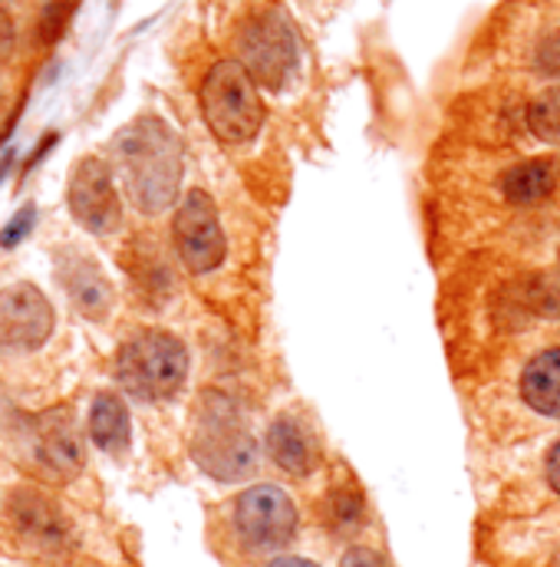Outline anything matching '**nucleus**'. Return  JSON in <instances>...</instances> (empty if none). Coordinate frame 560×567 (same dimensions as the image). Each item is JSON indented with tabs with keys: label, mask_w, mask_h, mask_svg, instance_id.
Returning a JSON list of instances; mask_svg holds the SVG:
<instances>
[{
	"label": "nucleus",
	"mask_w": 560,
	"mask_h": 567,
	"mask_svg": "<svg viewBox=\"0 0 560 567\" xmlns=\"http://www.w3.org/2000/svg\"><path fill=\"white\" fill-rule=\"evenodd\" d=\"M113 162L129 202L142 215H158L182 192L185 152L175 130L158 116H139L113 140Z\"/></svg>",
	"instance_id": "obj_1"
},
{
	"label": "nucleus",
	"mask_w": 560,
	"mask_h": 567,
	"mask_svg": "<svg viewBox=\"0 0 560 567\" xmlns=\"http://www.w3.org/2000/svg\"><path fill=\"white\" fill-rule=\"evenodd\" d=\"M188 452L195 465L218 482H238L258 465V442L248 420L241 406L221 390H205L198 396Z\"/></svg>",
	"instance_id": "obj_2"
},
{
	"label": "nucleus",
	"mask_w": 560,
	"mask_h": 567,
	"mask_svg": "<svg viewBox=\"0 0 560 567\" xmlns=\"http://www.w3.org/2000/svg\"><path fill=\"white\" fill-rule=\"evenodd\" d=\"M198 103L208 130L228 145L251 142L265 126L261 86L238 60H221L208 70Z\"/></svg>",
	"instance_id": "obj_3"
},
{
	"label": "nucleus",
	"mask_w": 560,
	"mask_h": 567,
	"mask_svg": "<svg viewBox=\"0 0 560 567\" xmlns=\"http://www.w3.org/2000/svg\"><path fill=\"white\" fill-rule=\"evenodd\" d=\"M188 350L168 330H142L120 347L116 377L136 400H168L188 380Z\"/></svg>",
	"instance_id": "obj_4"
},
{
	"label": "nucleus",
	"mask_w": 560,
	"mask_h": 567,
	"mask_svg": "<svg viewBox=\"0 0 560 567\" xmlns=\"http://www.w3.org/2000/svg\"><path fill=\"white\" fill-rule=\"evenodd\" d=\"M238 63L261 90H283L300 63V37L287 10L278 3L258 10L238 33Z\"/></svg>",
	"instance_id": "obj_5"
},
{
	"label": "nucleus",
	"mask_w": 560,
	"mask_h": 567,
	"mask_svg": "<svg viewBox=\"0 0 560 567\" xmlns=\"http://www.w3.org/2000/svg\"><path fill=\"white\" fill-rule=\"evenodd\" d=\"M172 235H175L178 258L191 275H208V271L221 268V261L228 255V241L221 231L218 205L205 188H191L178 202Z\"/></svg>",
	"instance_id": "obj_6"
},
{
	"label": "nucleus",
	"mask_w": 560,
	"mask_h": 567,
	"mask_svg": "<svg viewBox=\"0 0 560 567\" xmlns=\"http://www.w3.org/2000/svg\"><path fill=\"white\" fill-rule=\"evenodd\" d=\"M66 202H70V215L90 235L106 238V235H116L123 225V202L116 192L113 168L96 155H86L73 165L70 185H66Z\"/></svg>",
	"instance_id": "obj_7"
},
{
	"label": "nucleus",
	"mask_w": 560,
	"mask_h": 567,
	"mask_svg": "<svg viewBox=\"0 0 560 567\" xmlns=\"http://www.w3.org/2000/svg\"><path fill=\"white\" fill-rule=\"evenodd\" d=\"M297 505L278 485H255L235 502L238 538L255 551H278L297 535Z\"/></svg>",
	"instance_id": "obj_8"
},
{
	"label": "nucleus",
	"mask_w": 560,
	"mask_h": 567,
	"mask_svg": "<svg viewBox=\"0 0 560 567\" xmlns=\"http://www.w3.org/2000/svg\"><path fill=\"white\" fill-rule=\"evenodd\" d=\"M53 303L33 284L0 290V353L20 357L40 350L53 333Z\"/></svg>",
	"instance_id": "obj_9"
},
{
	"label": "nucleus",
	"mask_w": 560,
	"mask_h": 567,
	"mask_svg": "<svg viewBox=\"0 0 560 567\" xmlns=\"http://www.w3.org/2000/svg\"><path fill=\"white\" fill-rule=\"evenodd\" d=\"M268 455L287 475L307 478L320 465V442L297 416H278L268 429Z\"/></svg>",
	"instance_id": "obj_10"
},
{
	"label": "nucleus",
	"mask_w": 560,
	"mask_h": 567,
	"mask_svg": "<svg viewBox=\"0 0 560 567\" xmlns=\"http://www.w3.org/2000/svg\"><path fill=\"white\" fill-rule=\"evenodd\" d=\"M37 452L60 478H73L83 468V439L76 432L73 413L50 410L37 423Z\"/></svg>",
	"instance_id": "obj_11"
},
{
	"label": "nucleus",
	"mask_w": 560,
	"mask_h": 567,
	"mask_svg": "<svg viewBox=\"0 0 560 567\" xmlns=\"http://www.w3.org/2000/svg\"><path fill=\"white\" fill-rule=\"evenodd\" d=\"M56 278L63 284L66 297L76 303V310L90 320H103L113 307V284L90 258H66L56 268Z\"/></svg>",
	"instance_id": "obj_12"
},
{
	"label": "nucleus",
	"mask_w": 560,
	"mask_h": 567,
	"mask_svg": "<svg viewBox=\"0 0 560 567\" xmlns=\"http://www.w3.org/2000/svg\"><path fill=\"white\" fill-rule=\"evenodd\" d=\"M7 512H10V522L27 535L33 538L37 545H60L66 538V522L63 515L56 512V505L40 495L37 488H17L10 492V502H7Z\"/></svg>",
	"instance_id": "obj_13"
},
{
	"label": "nucleus",
	"mask_w": 560,
	"mask_h": 567,
	"mask_svg": "<svg viewBox=\"0 0 560 567\" xmlns=\"http://www.w3.org/2000/svg\"><path fill=\"white\" fill-rule=\"evenodd\" d=\"M560 182V168L554 158H528L501 172L498 188L515 205H535L548 195H554Z\"/></svg>",
	"instance_id": "obj_14"
},
{
	"label": "nucleus",
	"mask_w": 560,
	"mask_h": 567,
	"mask_svg": "<svg viewBox=\"0 0 560 567\" xmlns=\"http://www.w3.org/2000/svg\"><path fill=\"white\" fill-rule=\"evenodd\" d=\"M518 386H521L525 403L535 413L560 420V347H551V350L531 357Z\"/></svg>",
	"instance_id": "obj_15"
},
{
	"label": "nucleus",
	"mask_w": 560,
	"mask_h": 567,
	"mask_svg": "<svg viewBox=\"0 0 560 567\" xmlns=\"http://www.w3.org/2000/svg\"><path fill=\"white\" fill-rule=\"evenodd\" d=\"M90 435L110 455H123L129 449L133 423H129V410H126L123 396L100 393L93 400V406H90Z\"/></svg>",
	"instance_id": "obj_16"
},
{
	"label": "nucleus",
	"mask_w": 560,
	"mask_h": 567,
	"mask_svg": "<svg viewBox=\"0 0 560 567\" xmlns=\"http://www.w3.org/2000/svg\"><path fill=\"white\" fill-rule=\"evenodd\" d=\"M326 518L336 532H353L366 518V502L363 492L353 478H336L326 498Z\"/></svg>",
	"instance_id": "obj_17"
},
{
	"label": "nucleus",
	"mask_w": 560,
	"mask_h": 567,
	"mask_svg": "<svg viewBox=\"0 0 560 567\" xmlns=\"http://www.w3.org/2000/svg\"><path fill=\"white\" fill-rule=\"evenodd\" d=\"M528 126L541 142L560 145V83L535 96V103L528 106Z\"/></svg>",
	"instance_id": "obj_18"
},
{
	"label": "nucleus",
	"mask_w": 560,
	"mask_h": 567,
	"mask_svg": "<svg viewBox=\"0 0 560 567\" xmlns=\"http://www.w3.org/2000/svg\"><path fill=\"white\" fill-rule=\"evenodd\" d=\"M33 218H37V212H33V205H23L20 208V215L17 218H10V225L0 231V245L3 248H10V245H17L30 228H33Z\"/></svg>",
	"instance_id": "obj_19"
},
{
	"label": "nucleus",
	"mask_w": 560,
	"mask_h": 567,
	"mask_svg": "<svg viewBox=\"0 0 560 567\" xmlns=\"http://www.w3.org/2000/svg\"><path fill=\"white\" fill-rule=\"evenodd\" d=\"M538 66L548 76H558L560 80V33H551V37L541 40V47H538Z\"/></svg>",
	"instance_id": "obj_20"
},
{
	"label": "nucleus",
	"mask_w": 560,
	"mask_h": 567,
	"mask_svg": "<svg viewBox=\"0 0 560 567\" xmlns=\"http://www.w3.org/2000/svg\"><path fill=\"white\" fill-rule=\"evenodd\" d=\"M340 567H386V561H383L380 551H373V548H350V551L343 555Z\"/></svg>",
	"instance_id": "obj_21"
},
{
	"label": "nucleus",
	"mask_w": 560,
	"mask_h": 567,
	"mask_svg": "<svg viewBox=\"0 0 560 567\" xmlns=\"http://www.w3.org/2000/svg\"><path fill=\"white\" fill-rule=\"evenodd\" d=\"M545 472H548V482H551V488L560 495V439L551 445V452H548V462H545Z\"/></svg>",
	"instance_id": "obj_22"
},
{
	"label": "nucleus",
	"mask_w": 560,
	"mask_h": 567,
	"mask_svg": "<svg viewBox=\"0 0 560 567\" xmlns=\"http://www.w3.org/2000/svg\"><path fill=\"white\" fill-rule=\"evenodd\" d=\"M10 37H13V27H10V17L0 10V50L10 47Z\"/></svg>",
	"instance_id": "obj_23"
},
{
	"label": "nucleus",
	"mask_w": 560,
	"mask_h": 567,
	"mask_svg": "<svg viewBox=\"0 0 560 567\" xmlns=\"http://www.w3.org/2000/svg\"><path fill=\"white\" fill-rule=\"evenodd\" d=\"M268 567H320V565H313V561H307V558H278V561H271Z\"/></svg>",
	"instance_id": "obj_24"
},
{
	"label": "nucleus",
	"mask_w": 560,
	"mask_h": 567,
	"mask_svg": "<svg viewBox=\"0 0 560 567\" xmlns=\"http://www.w3.org/2000/svg\"><path fill=\"white\" fill-rule=\"evenodd\" d=\"M558 168H560V165H558Z\"/></svg>",
	"instance_id": "obj_25"
}]
</instances>
